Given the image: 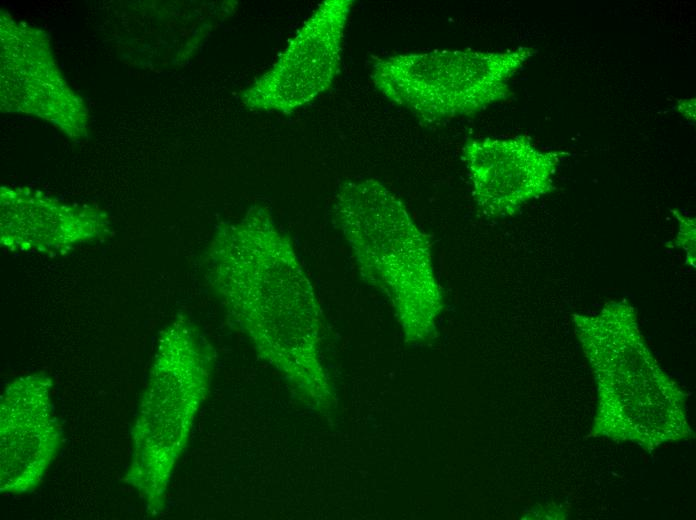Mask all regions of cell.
Instances as JSON below:
<instances>
[{"label": "cell", "mask_w": 696, "mask_h": 520, "mask_svg": "<svg viewBox=\"0 0 696 520\" xmlns=\"http://www.w3.org/2000/svg\"><path fill=\"white\" fill-rule=\"evenodd\" d=\"M212 364L211 347L187 316L177 315L160 332L124 477L152 516L165 507L174 467L209 389Z\"/></svg>", "instance_id": "277c9868"}, {"label": "cell", "mask_w": 696, "mask_h": 520, "mask_svg": "<svg viewBox=\"0 0 696 520\" xmlns=\"http://www.w3.org/2000/svg\"><path fill=\"white\" fill-rule=\"evenodd\" d=\"M677 110L686 119L695 122V98L678 100Z\"/></svg>", "instance_id": "8fae6325"}, {"label": "cell", "mask_w": 696, "mask_h": 520, "mask_svg": "<svg viewBox=\"0 0 696 520\" xmlns=\"http://www.w3.org/2000/svg\"><path fill=\"white\" fill-rule=\"evenodd\" d=\"M206 277L258 354L304 399L318 404L327 380L319 357L321 315L289 239L261 205L221 226L206 254Z\"/></svg>", "instance_id": "6da1fadb"}, {"label": "cell", "mask_w": 696, "mask_h": 520, "mask_svg": "<svg viewBox=\"0 0 696 520\" xmlns=\"http://www.w3.org/2000/svg\"><path fill=\"white\" fill-rule=\"evenodd\" d=\"M52 380L43 373L18 377L0 402V491L23 494L42 481L62 443Z\"/></svg>", "instance_id": "52a82bcc"}, {"label": "cell", "mask_w": 696, "mask_h": 520, "mask_svg": "<svg viewBox=\"0 0 696 520\" xmlns=\"http://www.w3.org/2000/svg\"><path fill=\"white\" fill-rule=\"evenodd\" d=\"M564 151L540 150L528 135L467 139L462 147L478 211L507 218L556 189L554 176Z\"/></svg>", "instance_id": "ba28073f"}, {"label": "cell", "mask_w": 696, "mask_h": 520, "mask_svg": "<svg viewBox=\"0 0 696 520\" xmlns=\"http://www.w3.org/2000/svg\"><path fill=\"white\" fill-rule=\"evenodd\" d=\"M572 321L598 387L594 436L650 452L691 435L686 396L660 368L629 301H609L595 314H573Z\"/></svg>", "instance_id": "7a4b0ae2"}, {"label": "cell", "mask_w": 696, "mask_h": 520, "mask_svg": "<svg viewBox=\"0 0 696 520\" xmlns=\"http://www.w3.org/2000/svg\"><path fill=\"white\" fill-rule=\"evenodd\" d=\"M532 47L506 51L436 50L377 59L376 89L420 121L435 123L472 116L508 100L511 78L532 57Z\"/></svg>", "instance_id": "5b68a950"}, {"label": "cell", "mask_w": 696, "mask_h": 520, "mask_svg": "<svg viewBox=\"0 0 696 520\" xmlns=\"http://www.w3.org/2000/svg\"><path fill=\"white\" fill-rule=\"evenodd\" d=\"M75 212V211H74ZM63 206L60 211H43L37 218L13 219L2 224L1 245L9 251L47 255L65 254L77 246L99 239L104 226L99 219L83 217Z\"/></svg>", "instance_id": "9c48e42d"}, {"label": "cell", "mask_w": 696, "mask_h": 520, "mask_svg": "<svg viewBox=\"0 0 696 520\" xmlns=\"http://www.w3.org/2000/svg\"><path fill=\"white\" fill-rule=\"evenodd\" d=\"M352 0H327L299 28L276 62L241 94L254 111L291 114L336 78Z\"/></svg>", "instance_id": "8992f818"}, {"label": "cell", "mask_w": 696, "mask_h": 520, "mask_svg": "<svg viewBox=\"0 0 696 520\" xmlns=\"http://www.w3.org/2000/svg\"><path fill=\"white\" fill-rule=\"evenodd\" d=\"M333 216L362 277L392 302L410 341L432 334L442 309L430 237L404 203L376 179L344 183Z\"/></svg>", "instance_id": "3957f363"}, {"label": "cell", "mask_w": 696, "mask_h": 520, "mask_svg": "<svg viewBox=\"0 0 696 520\" xmlns=\"http://www.w3.org/2000/svg\"><path fill=\"white\" fill-rule=\"evenodd\" d=\"M673 215L678 221L679 230L674 240L667 243L668 247L680 248L685 252V262L695 268V239L696 221L694 216L685 215L679 210L672 209Z\"/></svg>", "instance_id": "30bf717a"}]
</instances>
